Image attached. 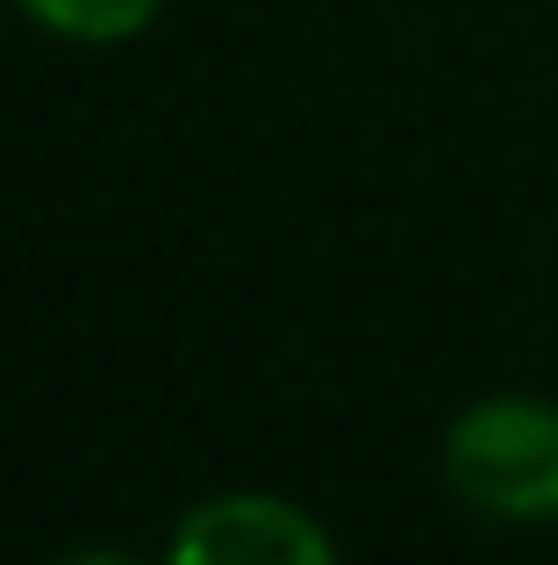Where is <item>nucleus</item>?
Listing matches in <instances>:
<instances>
[{
  "instance_id": "2",
  "label": "nucleus",
  "mask_w": 558,
  "mask_h": 565,
  "mask_svg": "<svg viewBox=\"0 0 558 565\" xmlns=\"http://www.w3.org/2000/svg\"><path fill=\"white\" fill-rule=\"evenodd\" d=\"M158 558L165 565H344L330 523L315 509H301L293 494H272V487L201 494L172 523Z\"/></svg>"
},
{
  "instance_id": "3",
  "label": "nucleus",
  "mask_w": 558,
  "mask_h": 565,
  "mask_svg": "<svg viewBox=\"0 0 558 565\" xmlns=\"http://www.w3.org/2000/svg\"><path fill=\"white\" fill-rule=\"evenodd\" d=\"M29 29L57 43H79V51H108V43H129L165 14V0H14Z\"/></svg>"
},
{
  "instance_id": "4",
  "label": "nucleus",
  "mask_w": 558,
  "mask_h": 565,
  "mask_svg": "<svg viewBox=\"0 0 558 565\" xmlns=\"http://www.w3.org/2000/svg\"><path fill=\"white\" fill-rule=\"evenodd\" d=\"M51 565H165V558L122 552V544H79V552H65V558H51Z\"/></svg>"
},
{
  "instance_id": "1",
  "label": "nucleus",
  "mask_w": 558,
  "mask_h": 565,
  "mask_svg": "<svg viewBox=\"0 0 558 565\" xmlns=\"http://www.w3.org/2000/svg\"><path fill=\"white\" fill-rule=\"evenodd\" d=\"M437 472L451 501L502 530L558 523V401L502 386L465 401L437 437Z\"/></svg>"
}]
</instances>
